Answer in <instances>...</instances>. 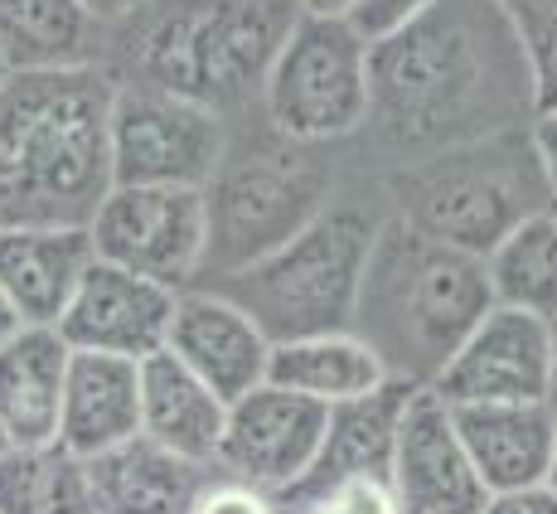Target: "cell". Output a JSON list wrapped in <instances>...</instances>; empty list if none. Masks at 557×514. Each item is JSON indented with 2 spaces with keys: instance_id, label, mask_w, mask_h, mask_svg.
Here are the masks:
<instances>
[{
  "instance_id": "cell-2",
  "label": "cell",
  "mask_w": 557,
  "mask_h": 514,
  "mask_svg": "<svg viewBox=\"0 0 557 514\" xmlns=\"http://www.w3.org/2000/svg\"><path fill=\"white\" fill-rule=\"evenodd\" d=\"M296 20V0H141L102 25L98 69L116 88H160L223 117L262 93Z\"/></svg>"
},
{
  "instance_id": "cell-1",
  "label": "cell",
  "mask_w": 557,
  "mask_h": 514,
  "mask_svg": "<svg viewBox=\"0 0 557 514\" xmlns=\"http://www.w3.org/2000/svg\"><path fill=\"white\" fill-rule=\"evenodd\" d=\"M523 112L533 78L499 0H436L369 49V122L403 166L523 126Z\"/></svg>"
},
{
  "instance_id": "cell-27",
  "label": "cell",
  "mask_w": 557,
  "mask_h": 514,
  "mask_svg": "<svg viewBox=\"0 0 557 514\" xmlns=\"http://www.w3.org/2000/svg\"><path fill=\"white\" fill-rule=\"evenodd\" d=\"M533 78V112L557 107V0H499Z\"/></svg>"
},
{
  "instance_id": "cell-17",
  "label": "cell",
  "mask_w": 557,
  "mask_h": 514,
  "mask_svg": "<svg viewBox=\"0 0 557 514\" xmlns=\"http://www.w3.org/2000/svg\"><path fill=\"white\" fill-rule=\"evenodd\" d=\"M132 437H141V364L73 350L53 442L78 462H92Z\"/></svg>"
},
{
  "instance_id": "cell-36",
  "label": "cell",
  "mask_w": 557,
  "mask_h": 514,
  "mask_svg": "<svg viewBox=\"0 0 557 514\" xmlns=\"http://www.w3.org/2000/svg\"><path fill=\"white\" fill-rule=\"evenodd\" d=\"M543 486L557 495V437H553V462H548V476H543Z\"/></svg>"
},
{
  "instance_id": "cell-7",
  "label": "cell",
  "mask_w": 557,
  "mask_h": 514,
  "mask_svg": "<svg viewBox=\"0 0 557 514\" xmlns=\"http://www.w3.org/2000/svg\"><path fill=\"white\" fill-rule=\"evenodd\" d=\"M335 170L306 146H257L248 156H223L203 185V272L219 282L272 257L330 209Z\"/></svg>"
},
{
  "instance_id": "cell-14",
  "label": "cell",
  "mask_w": 557,
  "mask_h": 514,
  "mask_svg": "<svg viewBox=\"0 0 557 514\" xmlns=\"http://www.w3.org/2000/svg\"><path fill=\"white\" fill-rule=\"evenodd\" d=\"M175 296L170 286H156L136 272H122L112 262H98L83 272L78 292L69 310L59 316V335L78 355H112L146 364L165 350L170 316H175Z\"/></svg>"
},
{
  "instance_id": "cell-25",
  "label": "cell",
  "mask_w": 557,
  "mask_h": 514,
  "mask_svg": "<svg viewBox=\"0 0 557 514\" xmlns=\"http://www.w3.org/2000/svg\"><path fill=\"white\" fill-rule=\"evenodd\" d=\"M490 302L523 316L553 320L557 316V213L543 209L509 229L485 257Z\"/></svg>"
},
{
  "instance_id": "cell-39",
  "label": "cell",
  "mask_w": 557,
  "mask_h": 514,
  "mask_svg": "<svg viewBox=\"0 0 557 514\" xmlns=\"http://www.w3.org/2000/svg\"><path fill=\"white\" fill-rule=\"evenodd\" d=\"M553 213H557V205H553Z\"/></svg>"
},
{
  "instance_id": "cell-8",
  "label": "cell",
  "mask_w": 557,
  "mask_h": 514,
  "mask_svg": "<svg viewBox=\"0 0 557 514\" xmlns=\"http://www.w3.org/2000/svg\"><path fill=\"white\" fill-rule=\"evenodd\" d=\"M272 126L296 146L339 142L369 122V45L345 20L301 15L262 83Z\"/></svg>"
},
{
  "instance_id": "cell-37",
  "label": "cell",
  "mask_w": 557,
  "mask_h": 514,
  "mask_svg": "<svg viewBox=\"0 0 557 514\" xmlns=\"http://www.w3.org/2000/svg\"><path fill=\"white\" fill-rule=\"evenodd\" d=\"M5 78H10V69H5V63H0V88H5Z\"/></svg>"
},
{
  "instance_id": "cell-34",
  "label": "cell",
  "mask_w": 557,
  "mask_h": 514,
  "mask_svg": "<svg viewBox=\"0 0 557 514\" xmlns=\"http://www.w3.org/2000/svg\"><path fill=\"white\" fill-rule=\"evenodd\" d=\"M543 403L557 413V316L548 320V399Z\"/></svg>"
},
{
  "instance_id": "cell-22",
  "label": "cell",
  "mask_w": 557,
  "mask_h": 514,
  "mask_svg": "<svg viewBox=\"0 0 557 514\" xmlns=\"http://www.w3.org/2000/svg\"><path fill=\"white\" fill-rule=\"evenodd\" d=\"M203 480H209V466L185 462L146 437H132L126 446L88 462L98 514H189Z\"/></svg>"
},
{
  "instance_id": "cell-4",
  "label": "cell",
  "mask_w": 557,
  "mask_h": 514,
  "mask_svg": "<svg viewBox=\"0 0 557 514\" xmlns=\"http://www.w3.org/2000/svg\"><path fill=\"white\" fill-rule=\"evenodd\" d=\"M490 302L485 262L417 233L398 213L379 223L349 330L393 383L432 389Z\"/></svg>"
},
{
  "instance_id": "cell-19",
  "label": "cell",
  "mask_w": 557,
  "mask_h": 514,
  "mask_svg": "<svg viewBox=\"0 0 557 514\" xmlns=\"http://www.w3.org/2000/svg\"><path fill=\"white\" fill-rule=\"evenodd\" d=\"M460 446L475 466L485 495L543 486L553 462L557 413L548 403H490V408H451Z\"/></svg>"
},
{
  "instance_id": "cell-9",
  "label": "cell",
  "mask_w": 557,
  "mask_h": 514,
  "mask_svg": "<svg viewBox=\"0 0 557 514\" xmlns=\"http://www.w3.org/2000/svg\"><path fill=\"white\" fill-rule=\"evenodd\" d=\"M112 185L203 189L228 156V126L209 107L160 88H116L107 117Z\"/></svg>"
},
{
  "instance_id": "cell-15",
  "label": "cell",
  "mask_w": 557,
  "mask_h": 514,
  "mask_svg": "<svg viewBox=\"0 0 557 514\" xmlns=\"http://www.w3.org/2000/svg\"><path fill=\"white\" fill-rule=\"evenodd\" d=\"M165 355L185 364L199 383H209L223 403H238L243 393L267 383L272 340L228 296L209 292V286H189V292L175 296Z\"/></svg>"
},
{
  "instance_id": "cell-32",
  "label": "cell",
  "mask_w": 557,
  "mask_h": 514,
  "mask_svg": "<svg viewBox=\"0 0 557 514\" xmlns=\"http://www.w3.org/2000/svg\"><path fill=\"white\" fill-rule=\"evenodd\" d=\"M78 5L88 10V15L98 20V25H112V20H122L126 10H136L141 0H78Z\"/></svg>"
},
{
  "instance_id": "cell-3",
  "label": "cell",
  "mask_w": 557,
  "mask_h": 514,
  "mask_svg": "<svg viewBox=\"0 0 557 514\" xmlns=\"http://www.w3.org/2000/svg\"><path fill=\"white\" fill-rule=\"evenodd\" d=\"M112 78L10 73L0 88V229H88L112 189Z\"/></svg>"
},
{
  "instance_id": "cell-31",
  "label": "cell",
  "mask_w": 557,
  "mask_h": 514,
  "mask_svg": "<svg viewBox=\"0 0 557 514\" xmlns=\"http://www.w3.org/2000/svg\"><path fill=\"white\" fill-rule=\"evenodd\" d=\"M533 151H539V166H543V180H548V195L557 205V107L553 112H533Z\"/></svg>"
},
{
  "instance_id": "cell-12",
  "label": "cell",
  "mask_w": 557,
  "mask_h": 514,
  "mask_svg": "<svg viewBox=\"0 0 557 514\" xmlns=\"http://www.w3.org/2000/svg\"><path fill=\"white\" fill-rule=\"evenodd\" d=\"M432 393L446 408H490V403L548 399V320L490 306L480 326L460 340Z\"/></svg>"
},
{
  "instance_id": "cell-6",
  "label": "cell",
  "mask_w": 557,
  "mask_h": 514,
  "mask_svg": "<svg viewBox=\"0 0 557 514\" xmlns=\"http://www.w3.org/2000/svg\"><path fill=\"white\" fill-rule=\"evenodd\" d=\"M373 233H379V223L363 209H325L272 257L233 277H219V282H209V292L248 310L252 326L272 345L349 330Z\"/></svg>"
},
{
  "instance_id": "cell-18",
  "label": "cell",
  "mask_w": 557,
  "mask_h": 514,
  "mask_svg": "<svg viewBox=\"0 0 557 514\" xmlns=\"http://www.w3.org/2000/svg\"><path fill=\"white\" fill-rule=\"evenodd\" d=\"M92 257L88 229H0V296L20 326H59Z\"/></svg>"
},
{
  "instance_id": "cell-28",
  "label": "cell",
  "mask_w": 557,
  "mask_h": 514,
  "mask_svg": "<svg viewBox=\"0 0 557 514\" xmlns=\"http://www.w3.org/2000/svg\"><path fill=\"white\" fill-rule=\"evenodd\" d=\"M432 5L436 0H355L345 25L373 49V45H383V39H393L398 29H407L412 20H422Z\"/></svg>"
},
{
  "instance_id": "cell-21",
  "label": "cell",
  "mask_w": 557,
  "mask_h": 514,
  "mask_svg": "<svg viewBox=\"0 0 557 514\" xmlns=\"http://www.w3.org/2000/svg\"><path fill=\"white\" fill-rule=\"evenodd\" d=\"M223 423H228V403L209 383H199L180 359H170L160 350V355L141 364V437L146 442L213 470Z\"/></svg>"
},
{
  "instance_id": "cell-24",
  "label": "cell",
  "mask_w": 557,
  "mask_h": 514,
  "mask_svg": "<svg viewBox=\"0 0 557 514\" xmlns=\"http://www.w3.org/2000/svg\"><path fill=\"white\" fill-rule=\"evenodd\" d=\"M267 383L286 393L320 403V408H339V403L369 399L373 389L388 383L383 364L373 359V350L363 345L355 330H330V335H306L272 345L267 359Z\"/></svg>"
},
{
  "instance_id": "cell-26",
  "label": "cell",
  "mask_w": 557,
  "mask_h": 514,
  "mask_svg": "<svg viewBox=\"0 0 557 514\" xmlns=\"http://www.w3.org/2000/svg\"><path fill=\"white\" fill-rule=\"evenodd\" d=\"M0 514H98L88 462L49 446H5L0 452Z\"/></svg>"
},
{
  "instance_id": "cell-13",
  "label": "cell",
  "mask_w": 557,
  "mask_h": 514,
  "mask_svg": "<svg viewBox=\"0 0 557 514\" xmlns=\"http://www.w3.org/2000/svg\"><path fill=\"white\" fill-rule=\"evenodd\" d=\"M388 495L398 514H480L490 500L460 446L451 408L432 389H412V399L403 403Z\"/></svg>"
},
{
  "instance_id": "cell-23",
  "label": "cell",
  "mask_w": 557,
  "mask_h": 514,
  "mask_svg": "<svg viewBox=\"0 0 557 514\" xmlns=\"http://www.w3.org/2000/svg\"><path fill=\"white\" fill-rule=\"evenodd\" d=\"M0 63L10 73H59L102 63V25L78 0H0Z\"/></svg>"
},
{
  "instance_id": "cell-33",
  "label": "cell",
  "mask_w": 557,
  "mask_h": 514,
  "mask_svg": "<svg viewBox=\"0 0 557 514\" xmlns=\"http://www.w3.org/2000/svg\"><path fill=\"white\" fill-rule=\"evenodd\" d=\"M301 15H320V20H345L355 10V0H296Z\"/></svg>"
},
{
  "instance_id": "cell-10",
  "label": "cell",
  "mask_w": 557,
  "mask_h": 514,
  "mask_svg": "<svg viewBox=\"0 0 557 514\" xmlns=\"http://www.w3.org/2000/svg\"><path fill=\"white\" fill-rule=\"evenodd\" d=\"M98 262L189 292L203 272V189L112 185L88 223Z\"/></svg>"
},
{
  "instance_id": "cell-30",
  "label": "cell",
  "mask_w": 557,
  "mask_h": 514,
  "mask_svg": "<svg viewBox=\"0 0 557 514\" xmlns=\"http://www.w3.org/2000/svg\"><path fill=\"white\" fill-rule=\"evenodd\" d=\"M480 514H557V495L548 486H523V490H499L485 500Z\"/></svg>"
},
{
  "instance_id": "cell-16",
  "label": "cell",
  "mask_w": 557,
  "mask_h": 514,
  "mask_svg": "<svg viewBox=\"0 0 557 514\" xmlns=\"http://www.w3.org/2000/svg\"><path fill=\"white\" fill-rule=\"evenodd\" d=\"M407 399H412V389L388 379L383 389H373L369 399L330 408L325 442H320V452H315V466L306 470L301 486L276 500L282 514L301 510L306 500L325 495V490H335V486H349V480H383V486H388L393 437H398V417H403Z\"/></svg>"
},
{
  "instance_id": "cell-20",
  "label": "cell",
  "mask_w": 557,
  "mask_h": 514,
  "mask_svg": "<svg viewBox=\"0 0 557 514\" xmlns=\"http://www.w3.org/2000/svg\"><path fill=\"white\" fill-rule=\"evenodd\" d=\"M73 350L53 326H20L0 345V432L5 446H49Z\"/></svg>"
},
{
  "instance_id": "cell-38",
  "label": "cell",
  "mask_w": 557,
  "mask_h": 514,
  "mask_svg": "<svg viewBox=\"0 0 557 514\" xmlns=\"http://www.w3.org/2000/svg\"><path fill=\"white\" fill-rule=\"evenodd\" d=\"M0 452H5V432H0Z\"/></svg>"
},
{
  "instance_id": "cell-5",
  "label": "cell",
  "mask_w": 557,
  "mask_h": 514,
  "mask_svg": "<svg viewBox=\"0 0 557 514\" xmlns=\"http://www.w3.org/2000/svg\"><path fill=\"white\" fill-rule=\"evenodd\" d=\"M398 219L466 257H485L523 219L553 209L533 136L523 126L460 142L393 170Z\"/></svg>"
},
{
  "instance_id": "cell-29",
  "label": "cell",
  "mask_w": 557,
  "mask_h": 514,
  "mask_svg": "<svg viewBox=\"0 0 557 514\" xmlns=\"http://www.w3.org/2000/svg\"><path fill=\"white\" fill-rule=\"evenodd\" d=\"M189 514H282V505H276V495H267V490H252V486H243V480L209 470V480H203Z\"/></svg>"
},
{
  "instance_id": "cell-11",
  "label": "cell",
  "mask_w": 557,
  "mask_h": 514,
  "mask_svg": "<svg viewBox=\"0 0 557 514\" xmlns=\"http://www.w3.org/2000/svg\"><path fill=\"white\" fill-rule=\"evenodd\" d=\"M325 423L330 408L301 399V393L276 389V383H262V389L243 393L238 403H228V423H223L213 470L282 500L315 466V452L325 442Z\"/></svg>"
},
{
  "instance_id": "cell-35",
  "label": "cell",
  "mask_w": 557,
  "mask_h": 514,
  "mask_svg": "<svg viewBox=\"0 0 557 514\" xmlns=\"http://www.w3.org/2000/svg\"><path fill=\"white\" fill-rule=\"evenodd\" d=\"M15 330H20V316H15V310H10L5 296H0V345H5V340L15 335Z\"/></svg>"
}]
</instances>
